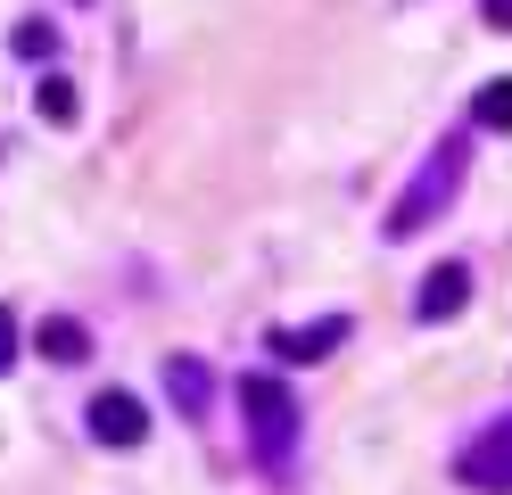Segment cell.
Segmentation results:
<instances>
[{"instance_id": "6da1fadb", "label": "cell", "mask_w": 512, "mask_h": 495, "mask_svg": "<svg viewBox=\"0 0 512 495\" xmlns=\"http://www.w3.org/2000/svg\"><path fill=\"white\" fill-rule=\"evenodd\" d=\"M463 165H471V124H463V132H446V141H438L422 165H413V182L397 190V207H389V223H380V231H389V240H413V231H430L446 207H455Z\"/></svg>"}, {"instance_id": "7a4b0ae2", "label": "cell", "mask_w": 512, "mask_h": 495, "mask_svg": "<svg viewBox=\"0 0 512 495\" xmlns=\"http://www.w3.org/2000/svg\"><path fill=\"white\" fill-rule=\"evenodd\" d=\"M240 413H248L256 462H290V454H298V396L281 388L273 372H248V380H240Z\"/></svg>"}, {"instance_id": "3957f363", "label": "cell", "mask_w": 512, "mask_h": 495, "mask_svg": "<svg viewBox=\"0 0 512 495\" xmlns=\"http://www.w3.org/2000/svg\"><path fill=\"white\" fill-rule=\"evenodd\" d=\"M455 487H471V495H512V413H496L471 446H455Z\"/></svg>"}, {"instance_id": "277c9868", "label": "cell", "mask_w": 512, "mask_h": 495, "mask_svg": "<svg viewBox=\"0 0 512 495\" xmlns=\"http://www.w3.org/2000/svg\"><path fill=\"white\" fill-rule=\"evenodd\" d=\"M347 339H356V322H347V314H314V322H273V330H265V355H281V363H323V355H339Z\"/></svg>"}, {"instance_id": "5b68a950", "label": "cell", "mask_w": 512, "mask_h": 495, "mask_svg": "<svg viewBox=\"0 0 512 495\" xmlns=\"http://www.w3.org/2000/svg\"><path fill=\"white\" fill-rule=\"evenodd\" d=\"M83 421H91V438H100V446H116V454L149 438V413H141V396H133V388H100Z\"/></svg>"}, {"instance_id": "8992f818", "label": "cell", "mask_w": 512, "mask_h": 495, "mask_svg": "<svg viewBox=\"0 0 512 495\" xmlns=\"http://www.w3.org/2000/svg\"><path fill=\"white\" fill-rule=\"evenodd\" d=\"M463 306H471V264H463V256L430 264V273H422V289H413V314H422V322H455Z\"/></svg>"}, {"instance_id": "52a82bcc", "label": "cell", "mask_w": 512, "mask_h": 495, "mask_svg": "<svg viewBox=\"0 0 512 495\" xmlns=\"http://www.w3.org/2000/svg\"><path fill=\"white\" fill-rule=\"evenodd\" d=\"M166 396H174L182 421H207V405H215V372H207L199 355H166Z\"/></svg>"}, {"instance_id": "ba28073f", "label": "cell", "mask_w": 512, "mask_h": 495, "mask_svg": "<svg viewBox=\"0 0 512 495\" xmlns=\"http://www.w3.org/2000/svg\"><path fill=\"white\" fill-rule=\"evenodd\" d=\"M34 347H42L50 363H83V355H91V330H83L75 314H50V322L34 330Z\"/></svg>"}, {"instance_id": "9c48e42d", "label": "cell", "mask_w": 512, "mask_h": 495, "mask_svg": "<svg viewBox=\"0 0 512 495\" xmlns=\"http://www.w3.org/2000/svg\"><path fill=\"white\" fill-rule=\"evenodd\" d=\"M471 132H512V75L471 91Z\"/></svg>"}, {"instance_id": "30bf717a", "label": "cell", "mask_w": 512, "mask_h": 495, "mask_svg": "<svg viewBox=\"0 0 512 495\" xmlns=\"http://www.w3.org/2000/svg\"><path fill=\"white\" fill-rule=\"evenodd\" d=\"M34 108H42V124H75V116H83V91H75L67 75H42V83H34Z\"/></svg>"}, {"instance_id": "8fae6325", "label": "cell", "mask_w": 512, "mask_h": 495, "mask_svg": "<svg viewBox=\"0 0 512 495\" xmlns=\"http://www.w3.org/2000/svg\"><path fill=\"white\" fill-rule=\"evenodd\" d=\"M9 50H17V58H50V50H58V33H50L42 17H25V25L9 33Z\"/></svg>"}, {"instance_id": "7c38bea8", "label": "cell", "mask_w": 512, "mask_h": 495, "mask_svg": "<svg viewBox=\"0 0 512 495\" xmlns=\"http://www.w3.org/2000/svg\"><path fill=\"white\" fill-rule=\"evenodd\" d=\"M17 347H25V330H17V314L0 306V380H9V363H17Z\"/></svg>"}, {"instance_id": "4fadbf2b", "label": "cell", "mask_w": 512, "mask_h": 495, "mask_svg": "<svg viewBox=\"0 0 512 495\" xmlns=\"http://www.w3.org/2000/svg\"><path fill=\"white\" fill-rule=\"evenodd\" d=\"M479 25H488V33H512V0H479Z\"/></svg>"}]
</instances>
